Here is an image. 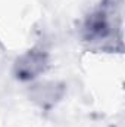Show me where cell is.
Masks as SVG:
<instances>
[{"label":"cell","mask_w":125,"mask_h":127,"mask_svg":"<svg viewBox=\"0 0 125 127\" xmlns=\"http://www.w3.org/2000/svg\"><path fill=\"white\" fill-rule=\"evenodd\" d=\"M84 41L102 50L122 52V0H102L83 24Z\"/></svg>","instance_id":"obj_1"},{"label":"cell","mask_w":125,"mask_h":127,"mask_svg":"<svg viewBox=\"0 0 125 127\" xmlns=\"http://www.w3.org/2000/svg\"><path fill=\"white\" fill-rule=\"evenodd\" d=\"M49 68V53L41 47H32L19 55L12 68V74L19 81H32Z\"/></svg>","instance_id":"obj_2"},{"label":"cell","mask_w":125,"mask_h":127,"mask_svg":"<svg viewBox=\"0 0 125 127\" xmlns=\"http://www.w3.org/2000/svg\"><path fill=\"white\" fill-rule=\"evenodd\" d=\"M66 93V86L61 81H43L32 84L28 90V95L34 103L41 109H52L63 99Z\"/></svg>","instance_id":"obj_3"}]
</instances>
